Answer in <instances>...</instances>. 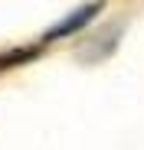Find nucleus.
Here are the masks:
<instances>
[{
  "label": "nucleus",
  "instance_id": "obj_1",
  "mask_svg": "<svg viewBox=\"0 0 144 150\" xmlns=\"http://www.w3.org/2000/svg\"><path fill=\"white\" fill-rule=\"evenodd\" d=\"M95 10H98L95 4H88V7H79V10L72 13V16H66V20L59 23V26H53L49 33H46V39H59V36H66V33H72V30L85 26V23H88V20L95 16Z\"/></svg>",
  "mask_w": 144,
  "mask_h": 150
}]
</instances>
